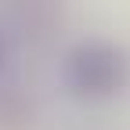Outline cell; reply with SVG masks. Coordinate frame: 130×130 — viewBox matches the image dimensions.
<instances>
[{
    "mask_svg": "<svg viewBox=\"0 0 130 130\" xmlns=\"http://www.w3.org/2000/svg\"><path fill=\"white\" fill-rule=\"evenodd\" d=\"M65 83L83 101H108L130 83V61L112 40H79L65 58Z\"/></svg>",
    "mask_w": 130,
    "mask_h": 130,
    "instance_id": "1",
    "label": "cell"
},
{
    "mask_svg": "<svg viewBox=\"0 0 130 130\" xmlns=\"http://www.w3.org/2000/svg\"><path fill=\"white\" fill-rule=\"evenodd\" d=\"M4 58H7V43H4V32H0V69H4Z\"/></svg>",
    "mask_w": 130,
    "mask_h": 130,
    "instance_id": "2",
    "label": "cell"
}]
</instances>
